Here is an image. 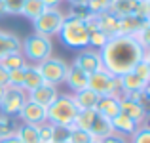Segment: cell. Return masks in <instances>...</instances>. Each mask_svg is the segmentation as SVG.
<instances>
[{"instance_id":"6da1fadb","label":"cell","mask_w":150,"mask_h":143,"mask_svg":"<svg viewBox=\"0 0 150 143\" xmlns=\"http://www.w3.org/2000/svg\"><path fill=\"white\" fill-rule=\"evenodd\" d=\"M99 51L103 67L114 77H122L135 69V65L144 57L148 50L141 46L135 36H114L108 38Z\"/></svg>"},{"instance_id":"83f0119b","label":"cell","mask_w":150,"mask_h":143,"mask_svg":"<svg viewBox=\"0 0 150 143\" xmlns=\"http://www.w3.org/2000/svg\"><path fill=\"white\" fill-rule=\"evenodd\" d=\"M70 143H91L93 137L89 132H86V130H80V128H70V137H69Z\"/></svg>"},{"instance_id":"bcb514c9","label":"cell","mask_w":150,"mask_h":143,"mask_svg":"<svg viewBox=\"0 0 150 143\" xmlns=\"http://www.w3.org/2000/svg\"><path fill=\"white\" fill-rule=\"evenodd\" d=\"M63 143H70V141H63Z\"/></svg>"},{"instance_id":"f1b7e54d","label":"cell","mask_w":150,"mask_h":143,"mask_svg":"<svg viewBox=\"0 0 150 143\" xmlns=\"http://www.w3.org/2000/svg\"><path fill=\"white\" fill-rule=\"evenodd\" d=\"M38 137H40V143H51V139H53V124L48 120L38 124Z\"/></svg>"},{"instance_id":"7c38bea8","label":"cell","mask_w":150,"mask_h":143,"mask_svg":"<svg viewBox=\"0 0 150 143\" xmlns=\"http://www.w3.org/2000/svg\"><path fill=\"white\" fill-rule=\"evenodd\" d=\"M120 113L125 114V117H129L131 120L143 124L144 118H146V107H143L141 103L133 101V99L127 97V95H122L120 97Z\"/></svg>"},{"instance_id":"8fae6325","label":"cell","mask_w":150,"mask_h":143,"mask_svg":"<svg viewBox=\"0 0 150 143\" xmlns=\"http://www.w3.org/2000/svg\"><path fill=\"white\" fill-rule=\"evenodd\" d=\"M59 95V90L57 86H51V84H40L38 88H34L33 92H27V97H29V101L36 103V105L44 107V109H48L51 103L55 101V97Z\"/></svg>"},{"instance_id":"277c9868","label":"cell","mask_w":150,"mask_h":143,"mask_svg":"<svg viewBox=\"0 0 150 143\" xmlns=\"http://www.w3.org/2000/svg\"><path fill=\"white\" fill-rule=\"evenodd\" d=\"M21 54L29 63L36 65L53 55V42L51 38L40 36V34H30L25 40H21Z\"/></svg>"},{"instance_id":"e575fe53","label":"cell","mask_w":150,"mask_h":143,"mask_svg":"<svg viewBox=\"0 0 150 143\" xmlns=\"http://www.w3.org/2000/svg\"><path fill=\"white\" fill-rule=\"evenodd\" d=\"M106 40H108V38H106L101 31H91V33H89V48L101 50V48L106 44Z\"/></svg>"},{"instance_id":"8992f818","label":"cell","mask_w":150,"mask_h":143,"mask_svg":"<svg viewBox=\"0 0 150 143\" xmlns=\"http://www.w3.org/2000/svg\"><path fill=\"white\" fill-rule=\"evenodd\" d=\"M88 88L93 90L99 97H103V95H118V97H122L120 78L114 77L112 73H108L105 67L88 77Z\"/></svg>"},{"instance_id":"836d02e7","label":"cell","mask_w":150,"mask_h":143,"mask_svg":"<svg viewBox=\"0 0 150 143\" xmlns=\"http://www.w3.org/2000/svg\"><path fill=\"white\" fill-rule=\"evenodd\" d=\"M131 137H133L131 143H150V128H148V124L143 122V124L139 126V130H137Z\"/></svg>"},{"instance_id":"484cf974","label":"cell","mask_w":150,"mask_h":143,"mask_svg":"<svg viewBox=\"0 0 150 143\" xmlns=\"http://www.w3.org/2000/svg\"><path fill=\"white\" fill-rule=\"evenodd\" d=\"M44 10H46V6L42 4V0H25V6H23V10H21V15H25L27 19L34 21Z\"/></svg>"},{"instance_id":"603a6c76","label":"cell","mask_w":150,"mask_h":143,"mask_svg":"<svg viewBox=\"0 0 150 143\" xmlns=\"http://www.w3.org/2000/svg\"><path fill=\"white\" fill-rule=\"evenodd\" d=\"M23 73H25V77H23V90H25V92H33L34 88H38L40 84H44V80H42L36 65L27 63L25 69H23Z\"/></svg>"},{"instance_id":"ac0fdd59","label":"cell","mask_w":150,"mask_h":143,"mask_svg":"<svg viewBox=\"0 0 150 143\" xmlns=\"http://www.w3.org/2000/svg\"><path fill=\"white\" fill-rule=\"evenodd\" d=\"M89 134H91L93 139L101 141V139H105V137L112 136L114 130H112V124H110L108 118H105L103 114L97 113L95 118H93V122H91V126H89Z\"/></svg>"},{"instance_id":"d4e9b609","label":"cell","mask_w":150,"mask_h":143,"mask_svg":"<svg viewBox=\"0 0 150 143\" xmlns=\"http://www.w3.org/2000/svg\"><path fill=\"white\" fill-rule=\"evenodd\" d=\"M27 59L23 57L21 51H15V54H8L4 55L2 59H0V65L4 67L6 71H13V69H23V67L27 65Z\"/></svg>"},{"instance_id":"5bb4252c","label":"cell","mask_w":150,"mask_h":143,"mask_svg":"<svg viewBox=\"0 0 150 143\" xmlns=\"http://www.w3.org/2000/svg\"><path fill=\"white\" fill-rule=\"evenodd\" d=\"M95 111L99 114H103L105 118L112 120L114 117L120 114V97L118 95H103V97H99Z\"/></svg>"},{"instance_id":"ba28073f","label":"cell","mask_w":150,"mask_h":143,"mask_svg":"<svg viewBox=\"0 0 150 143\" xmlns=\"http://www.w3.org/2000/svg\"><path fill=\"white\" fill-rule=\"evenodd\" d=\"M27 101H29V97H27V92L23 88H6V94L0 101V114L8 118L17 117Z\"/></svg>"},{"instance_id":"9c48e42d","label":"cell","mask_w":150,"mask_h":143,"mask_svg":"<svg viewBox=\"0 0 150 143\" xmlns=\"http://www.w3.org/2000/svg\"><path fill=\"white\" fill-rule=\"evenodd\" d=\"M74 65L78 69H82L86 74H93L99 69H103V59H101V51L95 48H84L76 54L74 57Z\"/></svg>"},{"instance_id":"7bdbcfd3","label":"cell","mask_w":150,"mask_h":143,"mask_svg":"<svg viewBox=\"0 0 150 143\" xmlns=\"http://www.w3.org/2000/svg\"><path fill=\"white\" fill-rule=\"evenodd\" d=\"M0 15H6V8H4V2L0 0Z\"/></svg>"},{"instance_id":"5b68a950","label":"cell","mask_w":150,"mask_h":143,"mask_svg":"<svg viewBox=\"0 0 150 143\" xmlns=\"http://www.w3.org/2000/svg\"><path fill=\"white\" fill-rule=\"evenodd\" d=\"M63 21H65V14L59 8H46L33 21L34 34H40V36H46V38L55 36L61 31Z\"/></svg>"},{"instance_id":"cb8c5ba5","label":"cell","mask_w":150,"mask_h":143,"mask_svg":"<svg viewBox=\"0 0 150 143\" xmlns=\"http://www.w3.org/2000/svg\"><path fill=\"white\" fill-rule=\"evenodd\" d=\"M15 136L21 143H40L38 137V124H21L15 128Z\"/></svg>"},{"instance_id":"7a4b0ae2","label":"cell","mask_w":150,"mask_h":143,"mask_svg":"<svg viewBox=\"0 0 150 143\" xmlns=\"http://www.w3.org/2000/svg\"><path fill=\"white\" fill-rule=\"evenodd\" d=\"M78 113H80V109H78L72 95L59 94L55 101L46 109V120L55 126H72Z\"/></svg>"},{"instance_id":"4316f807","label":"cell","mask_w":150,"mask_h":143,"mask_svg":"<svg viewBox=\"0 0 150 143\" xmlns=\"http://www.w3.org/2000/svg\"><path fill=\"white\" fill-rule=\"evenodd\" d=\"M133 73H135L137 77H141L144 82H148V84H150V54H148V51L144 54V57L135 65Z\"/></svg>"},{"instance_id":"d590c367","label":"cell","mask_w":150,"mask_h":143,"mask_svg":"<svg viewBox=\"0 0 150 143\" xmlns=\"http://www.w3.org/2000/svg\"><path fill=\"white\" fill-rule=\"evenodd\" d=\"M13 132H15V128H13V124L10 122V118L4 117V114H0V139L11 136Z\"/></svg>"},{"instance_id":"9a60e30c","label":"cell","mask_w":150,"mask_h":143,"mask_svg":"<svg viewBox=\"0 0 150 143\" xmlns=\"http://www.w3.org/2000/svg\"><path fill=\"white\" fill-rule=\"evenodd\" d=\"M120 78V88H122V95L125 94H133V92H141V90H148V82H144L141 77H137L133 71L122 74Z\"/></svg>"},{"instance_id":"3957f363","label":"cell","mask_w":150,"mask_h":143,"mask_svg":"<svg viewBox=\"0 0 150 143\" xmlns=\"http://www.w3.org/2000/svg\"><path fill=\"white\" fill-rule=\"evenodd\" d=\"M59 36H61L63 44L67 48H70V50L89 48V33H88V27H86L84 19L72 17V15H65V21L61 25Z\"/></svg>"},{"instance_id":"8d00e7d4","label":"cell","mask_w":150,"mask_h":143,"mask_svg":"<svg viewBox=\"0 0 150 143\" xmlns=\"http://www.w3.org/2000/svg\"><path fill=\"white\" fill-rule=\"evenodd\" d=\"M101 143H127L124 136H118V134H112V136L105 137V139H101Z\"/></svg>"},{"instance_id":"d6a6232c","label":"cell","mask_w":150,"mask_h":143,"mask_svg":"<svg viewBox=\"0 0 150 143\" xmlns=\"http://www.w3.org/2000/svg\"><path fill=\"white\" fill-rule=\"evenodd\" d=\"M110 4H112V0H88V10L89 14H101V11L108 10Z\"/></svg>"},{"instance_id":"f35d334b","label":"cell","mask_w":150,"mask_h":143,"mask_svg":"<svg viewBox=\"0 0 150 143\" xmlns=\"http://www.w3.org/2000/svg\"><path fill=\"white\" fill-rule=\"evenodd\" d=\"M61 2H63V0H42V4H44L46 8H59Z\"/></svg>"},{"instance_id":"ffe728a7","label":"cell","mask_w":150,"mask_h":143,"mask_svg":"<svg viewBox=\"0 0 150 143\" xmlns=\"http://www.w3.org/2000/svg\"><path fill=\"white\" fill-rule=\"evenodd\" d=\"M146 25H150V21H143V19L135 17V15H131V17H122L120 19V36H135V34Z\"/></svg>"},{"instance_id":"e0dca14e","label":"cell","mask_w":150,"mask_h":143,"mask_svg":"<svg viewBox=\"0 0 150 143\" xmlns=\"http://www.w3.org/2000/svg\"><path fill=\"white\" fill-rule=\"evenodd\" d=\"M110 124H112V130H114V134H118V136H124V137H131L133 134L139 130V122H135V120H131L129 117H125V114H118V117H114L112 120H110Z\"/></svg>"},{"instance_id":"44dd1931","label":"cell","mask_w":150,"mask_h":143,"mask_svg":"<svg viewBox=\"0 0 150 143\" xmlns=\"http://www.w3.org/2000/svg\"><path fill=\"white\" fill-rule=\"evenodd\" d=\"M15 51H21V40H19V36H15L13 33L0 31V59L8 54H15Z\"/></svg>"},{"instance_id":"4dcf8cb0","label":"cell","mask_w":150,"mask_h":143,"mask_svg":"<svg viewBox=\"0 0 150 143\" xmlns=\"http://www.w3.org/2000/svg\"><path fill=\"white\" fill-rule=\"evenodd\" d=\"M70 128H72V126H55V124H53V139H51V143L69 141V137H70Z\"/></svg>"},{"instance_id":"1f68e13d","label":"cell","mask_w":150,"mask_h":143,"mask_svg":"<svg viewBox=\"0 0 150 143\" xmlns=\"http://www.w3.org/2000/svg\"><path fill=\"white\" fill-rule=\"evenodd\" d=\"M6 8V15H21V10L25 6V0H2Z\"/></svg>"},{"instance_id":"ab89813d","label":"cell","mask_w":150,"mask_h":143,"mask_svg":"<svg viewBox=\"0 0 150 143\" xmlns=\"http://www.w3.org/2000/svg\"><path fill=\"white\" fill-rule=\"evenodd\" d=\"M0 143H21L17 139V136L15 134H11V136H8V137H4V139H0Z\"/></svg>"},{"instance_id":"2e32d148","label":"cell","mask_w":150,"mask_h":143,"mask_svg":"<svg viewBox=\"0 0 150 143\" xmlns=\"http://www.w3.org/2000/svg\"><path fill=\"white\" fill-rule=\"evenodd\" d=\"M88 77L89 74H86L82 69H78L76 65H69V71H67V77H65V82L67 86H69L70 90H72L74 94L80 92V90L88 88Z\"/></svg>"},{"instance_id":"30bf717a","label":"cell","mask_w":150,"mask_h":143,"mask_svg":"<svg viewBox=\"0 0 150 143\" xmlns=\"http://www.w3.org/2000/svg\"><path fill=\"white\" fill-rule=\"evenodd\" d=\"M93 15H95L97 29H99L106 38L120 36V17H116L114 14H110L108 10L101 11V14H93Z\"/></svg>"},{"instance_id":"f6af8a7d","label":"cell","mask_w":150,"mask_h":143,"mask_svg":"<svg viewBox=\"0 0 150 143\" xmlns=\"http://www.w3.org/2000/svg\"><path fill=\"white\" fill-rule=\"evenodd\" d=\"M139 2H150V0H139Z\"/></svg>"},{"instance_id":"f546056e","label":"cell","mask_w":150,"mask_h":143,"mask_svg":"<svg viewBox=\"0 0 150 143\" xmlns=\"http://www.w3.org/2000/svg\"><path fill=\"white\" fill-rule=\"evenodd\" d=\"M23 69H13L8 73V88H23V77H25Z\"/></svg>"},{"instance_id":"74e56055","label":"cell","mask_w":150,"mask_h":143,"mask_svg":"<svg viewBox=\"0 0 150 143\" xmlns=\"http://www.w3.org/2000/svg\"><path fill=\"white\" fill-rule=\"evenodd\" d=\"M8 73H10V71H6L0 65V86H8Z\"/></svg>"},{"instance_id":"52a82bcc","label":"cell","mask_w":150,"mask_h":143,"mask_svg":"<svg viewBox=\"0 0 150 143\" xmlns=\"http://www.w3.org/2000/svg\"><path fill=\"white\" fill-rule=\"evenodd\" d=\"M36 69L40 73L42 80L46 84H51V86H59L65 82V77H67V71H69V63L61 57H48L44 61L36 63Z\"/></svg>"},{"instance_id":"b9f144b4","label":"cell","mask_w":150,"mask_h":143,"mask_svg":"<svg viewBox=\"0 0 150 143\" xmlns=\"http://www.w3.org/2000/svg\"><path fill=\"white\" fill-rule=\"evenodd\" d=\"M6 88H8V86H0V101H2L4 94H6Z\"/></svg>"},{"instance_id":"d6986e66","label":"cell","mask_w":150,"mask_h":143,"mask_svg":"<svg viewBox=\"0 0 150 143\" xmlns=\"http://www.w3.org/2000/svg\"><path fill=\"white\" fill-rule=\"evenodd\" d=\"M137 8H139V0H112L108 11L122 19V17H131V15H135Z\"/></svg>"},{"instance_id":"60d3db41","label":"cell","mask_w":150,"mask_h":143,"mask_svg":"<svg viewBox=\"0 0 150 143\" xmlns=\"http://www.w3.org/2000/svg\"><path fill=\"white\" fill-rule=\"evenodd\" d=\"M67 2L70 4V8H72V6H86L88 0H67Z\"/></svg>"},{"instance_id":"4fadbf2b","label":"cell","mask_w":150,"mask_h":143,"mask_svg":"<svg viewBox=\"0 0 150 143\" xmlns=\"http://www.w3.org/2000/svg\"><path fill=\"white\" fill-rule=\"evenodd\" d=\"M17 117L21 118L23 124H42V122H46V109L33 101H27Z\"/></svg>"},{"instance_id":"7402d4cb","label":"cell","mask_w":150,"mask_h":143,"mask_svg":"<svg viewBox=\"0 0 150 143\" xmlns=\"http://www.w3.org/2000/svg\"><path fill=\"white\" fill-rule=\"evenodd\" d=\"M72 97H74V101H76V105H78L80 111L95 109L97 103H99V95L93 92V90H89V88H84V90H80V92L72 94Z\"/></svg>"},{"instance_id":"ee69618b","label":"cell","mask_w":150,"mask_h":143,"mask_svg":"<svg viewBox=\"0 0 150 143\" xmlns=\"http://www.w3.org/2000/svg\"><path fill=\"white\" fill-rule=\"evenodd\" d=\"M91 143H101V141H99V139H93V141H91Z\"/></svg>"}]
</instances>
